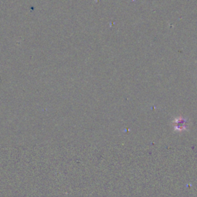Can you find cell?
<instances>
[{"instance_id": "obj_1", "label": "cell", "mask_w": 197, "mask_h": 197, "mask_svg": "<svg viewBox=\"0 0 197 197\" xmlns=\"http://www.w3.org/2000/svg\"><path fill=\"white\" fill-rule=\"evenodd\" d=\"M187 119H184L182 116H179L178 118H176L173 122V127L175 131H178V132H182L187 129Z\"/></svg>"}]
</instances>
